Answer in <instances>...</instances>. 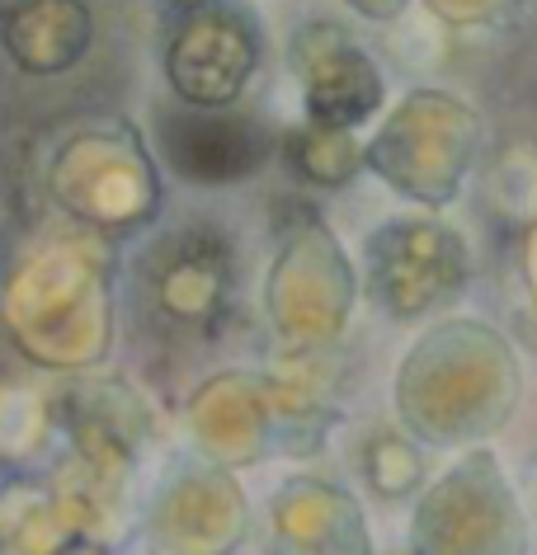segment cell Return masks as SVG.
Wrapping results in <instances>:
<instances>
[{
	"label": "cell",
	"instance_id": "obj_1",
	"mask_svg": "<svg viewBox=\"0 0 537 555\" xmlns=\"http://www.w3.org/2000/svg\"><path fill=\"white\" fill-rule=\"evenodd\" d=\"M259 62L255 15L236 0H199L165 48L170 90L194 108H231Z\"/></svg>",
	"mask_w": 537,
	"mask_h": 555
},
{
	"label": "cell",
	"instance_id": "obj_2",
	"mask_svg": "<svg viewBox=\"0 0 537 555\" xmlns=\"http://www.w3.org/2000/svg\"><path fill=\"white\" fill-rule=\"evenodd\" d=\"M293 72L302 86V108L325 132L368 122L382 108V94H387L378 62L335 24H311V29L297 34Z\"/></svg>",
	"mask_w": 537,
	"mask_h": 555
},
{
	"label": "cell",
	"instance_id": "obj_3",
	"mask_svg": "<svg viewBox=\"0 0 537 555\" xmlns=\"http://www.w3.org/2000/svg\"><path fill=\"white\" fill-rule=\"evenodd\" d=\"M161 142L179 175L203 179V184H222V179H241V175L259 170V165L269 160L273 137L259 128L251 114L184 104L179 118L165 122Z\"/></svg>",
	"mask_w": 537,
	"mask_h": 555
}]
</instances>
